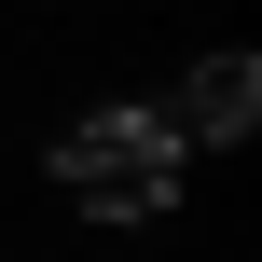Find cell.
I'll return each mask as SVG.
<instances>
[{
	"mask_svg": "<svg viewBox=\"0 0 262 262\" xmlns=\"http://www.w3.org/2000/svg\"><path fill=\"white\" fill-rule=\"evenodd\" d=\"M55 193H69L83 221H152V207H180V124H166V111H83V124L55 138Z\"/></svg>",
	"mask_w": 262,
	"mask_h": 262,
	"instance_id": "6da1fadb",
	"label": "cell"
},
{
	"mask_svg": "<svg viewBox=\"0 0 262 262\" xmlns=\"http://www.w3.org/2000/svg\"><path fill=\"white\" fill-rule=\"evenodd\" d=\"M249 111H262V69L249 55H207V69L180 83V138H249Z\"/></svg>",
	"mask_w": 262,
	"mask_h": 262,
	"instance_id": "7a4b0ae2",
	"label": "cell"
}]
</instances>
